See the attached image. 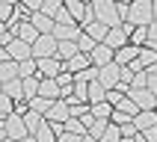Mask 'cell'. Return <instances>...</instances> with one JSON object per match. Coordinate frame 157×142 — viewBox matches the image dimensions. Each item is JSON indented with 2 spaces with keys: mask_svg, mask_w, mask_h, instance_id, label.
Masks as SVG:
<instances>
[{
  "mask_svg": "<svg viewBox=\"0 0 157 142\" xmlns=\"http://www.w3.org/2000/svg\"><path fill=\"white\" fill-rule=\"evenodd\" d=\"M92 9H95L98 24L110 27V30H116V27L124 24L122 15H119V3H116V0H95V3H92Z\"/></svg>",
  "mask_w": 157,
  "mask_h": 142,
  "instance_id": "obj_1",
  "label": "cell"
},
{
  "mask_svg": "<svg viewBox=\"0 0 157 142\" xmlns=\"http://www.w3.org/2000/svg\"><path fill=\"white\" fill-rule=\"evenodd\" d=\"M128 24L151 27L154 24V3H151V0H133L131 3V15H128Z\"/></svg>",
  "mask_w": 157,
  "mask_h": 142,
  "instance_id": "obj_2",
  "label": "cell"
},
{
  "mask_svg": "<svg viewBox=\"0 0 157 142\" xmlns=\"http://www.w3.org/2000/svg\"><path fill=\"white\" fill-rule=\"evenodd\" d=\"M0 130H3V136H9V139H15V142L33 136L30 127H27V121H24V115H12V118H6V121L0 124Z\"/></svg>",
  "mask_w": 157,
  "mask_h": 142,
  "instance_id": "obj_3",
  "label": "cell"
},
{
  "mask_svg": "<svg viewBox=\"0 0 157 142\" xmlns=\"http://www.w3.org/2000/svg\"><path fill=\"white\" fill-rule=\"evenodd\" d=\"M56 53H59V42H56L53 36H42V39L33 44V59H36V62H42V59H53Z\"/></svg>",
  "mask_w": 157,
  "mask_h": 142,
  "instance_id": "obj_4",
  "label": "cell"
},
{
  "mask_svg": "<svg viewBox=\"0 0 157 142\" xmlns=\"http://www.w3.org/2000/svg\"><path fill=\"white\" fill-rule=\"evenodd\" d=\"M98 83L107 89V92H113L119 83H122V65H107V68H101V74H98Z\"/></svg>",
  "mask_w": 157,
  "mask_h": 142,
  "instance_id": "obj_5",
  "label": "cell"
},
{
  "mask_svg": "<svg viewBox=\"0 0 157 142\" xmlns=\"http://www.w3.org/2000/svg\"><path fill=\"white\" fill-rule=\"evenodd\" d=\"M128 98H133V104L140 106V113L142 110H157V95L151 89H131Z\"/></svg>",
  "mask_w": 157,
  "mask_h": 142,
  "instance_id": "obj_6",
  "label": "cell"
},
{
  "mask_svg": "<svg viewBox=\"0 0 157 142\" xmlns=\"http://www.w3.org/2000/svg\"><path fill=\"white\" fill-rule=\"evenodd\" d=\"M9 50V56L21 65V62H27V59H33V44H27V42H21V39H15V42L6 47Z\"/></svg>",
  "mask_w": 157,
  "mask_h": 142,
  "instance_id": "obj_7",
  "label": "cell"
},
{
  "mask_svg": "<svg viewBox=\"0 0 157 142\" xmlns=\"http://www.w3.org/2000/svg\"><path fill=\"white\" fill-rule=\"evenodd\" d=\"M71 118V106L65 104V101H56V104L51 106V113L44 115V121H51V124H65Z\"/></svg>",
  "mask_w": 157,
  "mask_h": 142,
  "instance_id": "obj_8",
  "label": "cell"
},
{
  "mask_svg": "<svg viewBox=\"0 0 157 142\" xmlns=\"http://www.w3.org/2000/svg\"><path fill=\"white\" fill-rule=\"evenodd\" d=\"M89 59H92L95 68H107V65H113V62H116V50H113V47H107V44H98V50L92 53Z\"/></svg>",
  "mask_w": 157,
  "mask_h": 142,
  "instance_id": "obj_9",
  "label": "cell"
},
{
  "mask_svg": "<svg viewBox=\"0 0 157 142\" xmlns=\"http://www.w3.org/2000/svg\"><path fill=\"white\" fill-rule=\"evenodd\" d=\"M104 44H107V47H113V50H122V47L131 44V36H128L124 27H116V30H110V36H107Z\"/></svg>",
  "mask_w": 157,
  "mask_h": 142,
  "instance_id": "obj_10",
  "label": "cell"
},
{
  "mask_svg": "<svg viewBox=\"0 0 157 142\" xmlns=\"http://www.w3.org/2000/svg\"><path fill=\"white\" fill-rule=\"evenodd\" d=\"M133 127L140 133H145V130H151V127H157V110H142L136 118H133Z\"/></svg>",
  "mask_w": 157,
  "mask_h": 142,
  "instance_id": "obj_11",
  "label": "cell"
},
{
  "mask_svg": "<svg viewBox=\"0 0 157 142\" xmlns=\"http://www.w3.org/2000/svg\"><path fill=\"white\" fill-rule=\"evenodd\" d=\"M30 24H33L42 36H53V30H56V21H53V18H48V15H42V12H36V15L30 18Z\"/></svg>",
  "mask_w": 157,
  "mask_h": 142,
  "instance_id": "obj_12",
  "label": "cell"
},
{
  "mask_svg": "<svg viewBox=\"0 0 157 142\" xmlns=\"http://www.w3.org/2000/svg\"><path fill=\"white\" fill-rule=\"evenodd\" d=\"M15 33H18V39H21V42H27V44H36L39 39H42V33H39V30H36L30 21L18 24V30H15Z\"/></svg>",
  "mask_w": 157,
  "mask_h": 142,
  "instance_id": "obj_13",
  "label": "cell"
},
{
  "mask_svg": "<svg viewBox=\"0 0 157 142\" xmlns=\"http://www.w3.org/2000/svg\"><path fill=\"white\" fill-rule=\"evenodd\" d=\"M83 36V27H56L53 30V39L56 42H77Z\"/></svg>",
  "mask_w": 157,
  "mask_h": 142,
  "instance_id": "obj_14",
  "label": "cell"
},
{
  "mask_svg": "<svg viewBox=\"0 0 157 142\" xmlns=\"http://www.w3.org/2000/svg\"><path fill=\"white\" fill-rule=\"evenodd\" d=\"M3 95H9L15 104H21V101H27L24 95V80H12V83H3Z\"/></svg>",
  "mask_w": 157,
  "mask_h": 142,
  "instance_id": "obj_15",
  "label": "cell"
},
{
  "mask_svg": "<svg viewBox=\"0 0 157 142\" xmlns=\"http://www.w3.org/2000/svg\"><path fill=\"white\" fill-rule=\"evenodd\" d=\"M86 68H92V59H89L86 53H80V56H74L71 62H65V71H68V74H74V77H77V74H83Z\"/></svg>",
  "mask_w": 157,
  "mask_h": 142,
  "instance_id": "obj_16",
  "label": "cell"
},
{
  "mask_svg": "<svg viewBox=\"0 0 157 142\" xmlns=\"http://www.w3.org/2000/svg\"><path fill=\"white\" fill-rule=\"evenodd\" d=\"M74 56H80L77 42H59V53H56V59H59V62H71Z\"/></svg>",
  "mask_w": 157,
  "mask_h": 142,
  "instance_id": "obj_17",
  "label": "cell"
},
{
  "mask_svg": "<svg viewBox=\"0 0 157 142\" xmlns=\"http://www.w3.org/2000/svg\"><path fill=\"white\" fill-rule=\"evenodd\" d=\"M83 33H86L89 39H95L98 44H104V42H107V36H110V27H104V24H98V21H95V24H89Z\"/></svg>",
  "mask_w": 157,
  "mask_h": 142,
  "instance_id": "obj_18",
  "label": "cell"
},
{
  "mask_svg": "<svg viewBox=\"0 0 157 142\" xmlns=\"http://www.w3.org/2000/svg\"><path fill=\"white\" fill-rule=\"evenodd\" d=\"M107 95H110V92H107L104 86H101V83H89V106H95V104H104L107 101Z\"/></svg>",
  "mask_w": 157,
  "mask_h": 142,
  "instance_id": "obj_19",
  "label": "cell"
},
{
  "mask_svg": "<svg viewBox=\"0 0 157 142\" xmlns=\"http://www.w3.org/2000/svg\"><path fill=\"white\" fill-rule=\"evenodd\" d=\"M27 104H30V110H33V113H39V115H48L51 113V106L56 104V101H48V98H33V101H27Z\"/></svg>",
  "mask_w": 157,
  "mask_h": 142,
  "instance_id": "obj_20",
  "label": "cell"
},
{
  "mask_svg": "<svg viewBox=\"0 0 157 142\" xmlns=\"http://www.w3.org/2000/svg\"><path fill=\"white\" fill-rule=\"evenodd\" d=\"M113 113H116V106L110 104V101H104V104H95V106H92V115H95V118H101V121H110V118H113Z\"/></svg>",
  "mask_w": 157,
  "mask_h": 142,
  "instance_id": "obj_21",
  "label": "cell"
},
{
  "mask_svg": "<svg viewBox=\"0 0 157 142\" xmlns=\"http://www.w3.org/2000/svg\"><path fill=\"white\" fill-rule=\"evenodd\" d=\"M136 62H140L145 71L154 68V65H157V50H154V47H142V50H140V59H136Z\"/></svg>",
  "mask_w": 157,
  "mask_h": 142,
  "instance_id": "obj_22",
  "label": "cell"
},
{
  "mask_svg": "<svg viewBox=\"0 0 157 142\" xmlns=\"http://www.w3.org/2000/svg\"><path fill=\"white\" fill-rule=\"evenodd\" d=\"M18 15V3H12V0H3L0 3V18H3V27L12 24V18Z\"/></svg>",
  "mask_w": 157,
  "mask_h": 142,
  "instance_id": "obj_23",
  "label": "cell"
},
{
  "mask_svg": "<svg viewBox=\"0 0 157 142\" xmlns=\"http://www.w3.org/2000/svg\"><path fill=\"white\" fill-rule=\"evenodd\" d=\"M39 86H42V77H27L24 80V95H27V101L39 98Z\"/></svg>",
  "mask_w": 157,
  "mask_h": 142,
  "instance_id": "obj_24",
  "label": "cell"
},
{
  "mask_svg": "<svg viewBox=\"0 0 157 142\" xmlns=\"http://www.w3.org/2000/svg\"><path fill=\"white\" fill-rule=\"evenodd\" d=\"M77 47H80V53H86V56H92V53L98 50V42H95V39H89V36L83 33V36L77 39Z\"/></svg>",
  "mask_w": 157,
  "mask_h": 142,
  "instance_id": "obj_25",
  "label": "cell"
},
{
  "mask_svg": "<svg viewBox=\"0 0 157 142\" xmlns=\"http://www.w3.org/2000/svg\"><path fill=\"white\" fill-rule=\"evenodd\" d=\"M24 121H27V127H30V133L36 136V133H39V127L44 124V115H39V113H33V110H30V113L24 115Z\"/></svg>",
  "mask_w": 157,
  "mask_h": 142,
  "instance_id": "obj_26",
  "label": "cell"
},
{
  "mask_svg": "<svg viewBox=\"0 0 157 142\" xmlns=\"http://www.w3.org/2000/svg\"><path fill=\"white\" fill-rule=\"evenodd\" d=\"M131 42L136 44V47H148V27H136L131 36Z\"/></svg>",
  "mask_w": 157,
  "mask_h": 142,
  "instance_id": "obj_27",
  "label": "cell"
},
{
  "mask_svg": "<svg viewBox=\"0 0 157 142\" xmlns=\"http://www.w3.org/2000/svg\"><path fill=\"white\" fill-rule=\"evenodd\" d=\"M62 12V3L59 0H44V6H42V15H48V18H53L56 21V15Z\"/></svg>",
  "mask_w": 157,
  "mask_h": 142,
  "instance_id": "obj_28",
  "label": "cell"
},
{
  "mask_svg": "<svg viewBox=\"0 0 157 142\" xmlns=\"http://www.w3.org/2000/svg\"><path fill=\"white\" fill-rule=\"evenodd\" d=\"M122 139H124V136H122V127L110 121V127H107V133L101 136V142H122Z\"/></svg>",
  "mask_w": 157,
  "mask_h": 142,
  "instance_id": "obj_29",
  "label": "cell"
},
{
  "mask_svg": "<svg viewBox=\"0 0 157 142\" xmlns=\"http://www.w3.org/2000/svg\"><path fill=\"white\" fill-rule=\"evenodd\" d=\"M107 127H110V121H101V118H95V124L89 127V136L101 142V136H104V133H107Z\"/></svg>",
  "mask_w": 157,
  "mask_h": 142,
  "instance_id": "obj_30",
  "label": "cell"
},
{
  "mask_svg": "<svg viewBox=\"0 0 157 142\" xmlns=\"http://www.w3.org/2000/svg\"><path fill=\"white\" fill-rule=\"evenodd\" d=\"M56 27H80L77 21H74V18L68 15V9H65V3H62V12L56 15Z\"/></svg>",
  "mask_w": 157,
  "mask_h": 142,
  "instance_id": "obj_31",
  "label": "cell"
},
{
  "mask_svg": "<svg viewBox=\"0 0 157 142\" xmlns=\"http://www.w3.org/2000/svg\"><path fill=\"white\" fill-rule=\"evenodd\" d=\"M131 89H148V71L136 74V77H133V86H131Z\"/></svg>",
  "mask_w": 157,
  "mask_h": 142,
  "instance_id": "obj_32",
  "label": "cell"
},
{
  "mask_svg": "<svg viewBox=\"0 0 157 142\" xmlns=\"http://www.w3.org/2000/svg\"><path fill=\"white\" fill-rule=\"evenodd\" d=\"M148 47H157V21L148 27Z\"/></svg>",
  "mask_w": 157,
  "mask_h": 142,
  "instance_id": "obj_33",
  "label": "cell"
},
{
  "mask_svg": "<svg viewBox=\"0 0 157 142\" xmlns=\"http://www.w3.org/2000/svg\"><path fill=\"white\" fill-rule=\"evenodd\" d=\"M133 77H136V74H133L131 68H122V83H128V86H133Z\"/></svg>",
  "mask_w": 157,
  "mask_h": 142,
  "instance_id": "obj_34",
  "label": "cell"
},
{
  "mask_svg": "<svg viewBox=\"0 0 157 142\" xmlns=\"http://www.w3.org/2000/svg\"><path fill=\"white\" fill-rule=\"evenodd\" d=\"M59 142H83V136H74V133H62Z\"/></svg>",
  "mask_w": 157,
  "mask_h": 142,
  "instance_id": "obj_35",
  "label": "cell"
},
{
  "mask_svg": "<svg viewBox=\"0 0 157 142\" xmlns=\"http://www.w3.org/2000/svg\"><path fill=\"white\" fill-rule=\"evenodd\" d=\"M142 136H145V139H148V142H157V127H151V130H145V133H142Z\"/></svg>",
  "mask_w": 157,
  "mask_h": 142,
  "instance_id": "obj_36",
  "label": "cell"
},
{
  "mask_svg": "<svg viewBox=\"0 0 157 142\" xmlns=\"http://www.w3.org/2000/svg\"><path fill=\"white\" fill-rule=\"evenodd\" d=\"M148 89L157 95V74H148Z\"/></svg>",
  "mask_w": 157,
  "mask_h": 142,
  "instance_id": "obj_37",
  "label": "cell"
},
{
  "mask_svg": "<svg viewBox=\"0 0 157 142\" xmlns=\"http://www.w3.org/2000/svg\"><path fill=\"white\" fill-rule=\"evenodd\" d=\"M136 142H148V139H145V136H142V133H136Z\"/></svg>",
  "mask_w": 157,
  "mask_h": 142,
  "instance_id": "obj_38",
  "label": "cell"
},
{
  "mask_svg": "<svg viewBox=\"0 0 157 142\" xmlns=\"http://www.w3.org/2000/svg\"><path fill=\"white\" fill-rule=\"evenodd\" d=\"M83 142H98V139H92V136H89V133H86V136H83Z\"/></svg>",
  "mask_w": 157,
  "mask_h": 142,
  "instance_id": "obj_39",
  "label": "cell"
},
{
  "mask_svg": "<svg viewBox=\"0 0 157 142\" xmlns=\"http://www.w3.org/2000/svg\"><path fill=\"white\" fill-rule=\"evenodd\" d=\"M0 142H15V139H9V136H3V139H0Z\"/></svg>",
  "mask_w": 157,
  "mask_h": 142,
  "instance_id": "obj_40",
  "label": "cell"
},
{
  "mask_svg": "<svg viewBox=\"0 0 157 142\" xmlns=\"http://www.w3.org/2000/svg\"><path fill=\"white\" fill-rule=\"evenodd\" d=\"M154 21H157V0H154Z\"/></svg>",
  "mask_w": 157,
  "mask_h": 142,
  "instance_id": "obj_41",
  "label": "cell"
},
{
  "mask_svg": "<svg viewBox=\"0 0 157 142\" xmlns=\"http://www.w3.org/2000/svg\"><path fill=\"white\" fill-rule=\"evenodd\" d=\"M122 142H136V136H133V139H122Z\"/></svg>",
  "mask_w": 157,
  "mask_h": 142,
  "instance_id": "obj_42",
  "label": "cell"
}]
</instances>
